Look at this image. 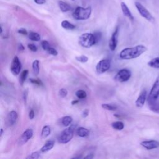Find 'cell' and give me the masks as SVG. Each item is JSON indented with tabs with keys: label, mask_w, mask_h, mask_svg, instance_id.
I'll return each instance as SVG.
<instances>
[{
	"label": "cell",
	"mask_w": 159,
	"mask_h": 159,
	"mask_svg": "<svg viewBox=\"0 0 159 159\" xmlns=\"http://www.w3.org/2000/svg\"><path fill=\"white\" fill-rule=\"evenodd\" d=\"M93 157H94L93 154V153H90V154H88L87 156H86L84 157V158H89V159H91V158H93Z\"/></svg>",
	"instance_id": "cell-43"
},
{
	"label": "cell",
	"mask_w": 159,
	"mask_h": 159,
	"mask_svg": "<svg viewBox=\"0 0 159 159\" xmlns=\"http://www.w3.org/2000/svg\"><path fill=\"white\" fill-rule=\"evenodd\" d=\"M72 1H74V0H72Z\"/></svg>",
	"instance_id": "cell-47"
},
{
	"label": "cell",
	"mask_w": 159,
	"mask_h": 159,
	"mask_svg": "<svg viewBox=\"0 0 159 159\" xmlns=\"http://www.w3.org/2000/svg\"><path fill=\"white\" fill-rule=\"evenodd\" d=\"M76 96L78 98V99H84L86 98L87 96V94L86 93L85 91L84 90H82V89H80V90H78L76 93Z\"/></svg>",
	"instance_id": "cell-29"
},
{
	"label": "cell",
	"mask_w": 159,
	"mask_h": 159,
	"mask_svg": "<svg viewBox=\"0 0 159 159\" xmlns=\"http://www.w3.org/2000/svg\"><path fill=\"white\" fill-rule=\"evenodd\" d=\"M33 135V130L32 129H26L21 135L19 138V145H23L30 140Z\"/></svg>",
	"instance_id": "cell-11"
},
{
	"label": "cell",
	"mask_w": 159,
	"mask_h": 159,
	"mask_svg": "<svg viewBox=\"0 0 159 159\" xmlns=\"http://www.w3.org/2000/svg\"><path fill=\"white\" fill-rule=\"evenodd\" d=\"M18 117V115L17 113L14 111H11L7 116L6 117V123L9 126H12L13 125Z\"/></svg>",
	"instance_id": "cell-14"
},
{
	"label": "cell",
	"mask_w": 159,
	"mask_h": 159,
	"mask_svg": "<svg viewBox=\"0 0 159 159\" xmlns=\"http://www.w3.org/2000/svg\"><path fill=\"white\" fill-rule=\"evenodd\" d=\"M51 132V129L50 127L48 125H45L42 130L41 132V137L43 139L47 138L49 135L50 134Z\"/></svg>",
	"instance_id": "cell-23"
},
{
	"label": "cell",
	"mask_w": 159,
	"mask_h": 159,
	"mask_svg": "<svg viewBox=\"0 0 159 159\" xmlns=\"http://www.w3.org/2000/svg\"><path fill=\"white\" fill-rule=\"evenodd\" d=\"M101 107L103 109L108 111H115L117 109V106L116 105H113L111 104H107V103L102 104Z\"/></svg>",
	"instance_id": "cell-28"
},
{
	"label": "cell",
	"mask_w": 159,
	"mask_h": 159,
	"mask_svg": "<svg viewBox=\"0 0 159 159\" xmlns=\"http://www.w3.org/2000/svg\"><path fill=\"white\" fill-rule=\"evenodd\" d=\"M78 102H79L78 100H73V101L71 102V104H72V105H75V104L78 103Z\"/></svg>",
	"instance_id": "cell-45"
},
{
	"label": "cell",
	"mask_w": 159,
	"mask_h": 159,
	"mask_svg": "<svg viewBox=\"0 0 159 159\" xmlns=\"http://www.w3.org/2000/svg\"><path fill=\"white\" fill-rule=\"evenodd\" d=\"M118 34H119V28L117 27L113 32L109 42V47L111 51H114L116 50L117 45V42H118Z\"/></svg>",
	"instance_id": "cell-10"
},
{
	"label": "cell",
	"mask_w": 159,
	"mask_h": 159,
	"mask_svg": "<svg viewBox=\"0 0 159 159\" xmlns=\"http://www.w3.org/2000/svg\"><path fill=\"white\" fill-rule=\"evenodd\" d=\"M147 50V48L143 45H139L133 47H127L123 49L119 54L121 59L130 60L139 57Z\"/></svg>",
	"instance_id": "cell-1"
},
{
	"label": "cell",
	"mask_w": 159,
	"mask_h": 159,
	"mask_svg": "<svg viewBox=\"0 0 159 159\" xmlns=\"http://www.w3.org/2000/svg\"><path fill=\"white\" fill-rule=\"evenodd\" d=\"M29 73V71L27 70H24V71H22L21 72V73L20 74V76H19V83L21 85H23L24 81H25L27 75Z\"/></svg>",
	"instance_id": "cell-26"
},
{
	"label": "cell",
	"mask_w": 159,
	"mask_h": 159,
	"mask_svg": "<svg viewBox=\"0 0 159 159\" xmlns=\"http://www.w3.org/2000/svg\"><path fill=\"white\" fill-rule=\"evenodd\" d=\"M159 97V77H158L153 86L150 90V92L148 96V99L151 100H157Z\"/></svg>",
	"instance_id": "cell-9"
},
{
	"label": "cell",
	"mask_w": 159,
	"mask_h": 159,
	"mask_svg": "<svg viewBox=\"0 0 159 159\" xmlns=\"http://www.w3.org/2000/svg\"><path fill=\"white\" fill-rule=\"evenodd\" d=\"M29 38L30 40H31L32 41H35V42L39 41L41 39L40 34L37 32H31L29 33Z\"/></svg>",
	"instance_id": "cell-24"
},
{
	"label": "cell",
	"mask_w": 159,
	"mask_h": 159,
	"mask_svg": "<svg viewBox=\"0 0 159 159\" xmlns=\"http://www.w3.org/2000/svg\"><path fill=\"white\" fill-rule=\"evenodd\" d=\"M47 52L49 54H50V55H53V56H57V55H58V52L57 51V50L55 49V48H53V47H51L47 50Z\"/></svg>",
	"instance_id": "cell-33"
},
{
	"label": "cell",
	"mask_w": 159,
	"mask_h": 159,
	"mask_svg": "<svg viewBox=\"0 0 159 159\" xmlns=\"http://www.w3.org/2000/svg\"><path fill=\"white\" fill-rule=\"evenodd\" d=\"M80 45L84 48H90L97 43L94 34L84 33L80 35L78 41Z\"/></svg>",
	"instance_id": "cell-3"
},
{
	"label": "cell",
	"mask_w": 159,
	"mask_h": 159,
	"mask_svg": "<svg viewBox=\"0 0 159 159\" xmlns=\"http://www.w3.org/2000/svg\"><path fill=\"white\" fill-rule=\"evenodd\" d=\"M17 32H18L19 34H20L24 35H27V32L26 29H25L24 28L19 29Z\"/></svg>",
	"instance_id": "cell-37"
},
{
	"label": "cell",
	"mask_w": 159,
	"mask_h": 159,
	"mask_svg": "<svg viewBox=\"0 0 159 159\" xmlns=\"http://www.w3.org/2000/svg\"><path fill=\"white\" fill-rule=\"evenodd\" d=\"M73 121V119L70 116H65L61 119V123L65 127L69 126Z\"/></svg>",
	"instance_id": "cell-21"
},
{
	"label": "cell",
	"mask_w": 159,
	"mask_h": 159,
	"mask_svg": "<svg viewBox=\"0 0 159 159\" xmlns=\"http://www.w3.org/2000/svg\"><path fill=\"white\" fill-rule=\"evenodd\" d=\"M21 68H22L21 62L20 61L19 58L17 56H15L13 58L12 61L11 62L10 70L14 75H17L20 73Z\"/></svg>",
	"instance_id": "cell-8"
},
{
	"label": "cell",
	"mask_w": 159,
	"mask_h": 159,
	"mask_svg": "<svg viewBox=\"0 0 159 159\" xmlns=\"http://www.w3.org/2000/svg\"><path fill=\"white\" fill-rule=\"evenodd\" d=\"M54 146V142L53 140H47L45 144L43 145V147L41 148L40 151L41 152L45 153V152H47L48 151L50 150Z\"/></svg>",
	"instance_id": "cell-17"
},
{
	"label": "cell",
	"mask_w": 159,
	"mask_h": 159,
	"mask_svg": "<svg viewBox=\"0 0 159 159\" xmlns=\"http://www.w3.org/2000/svg\"><path fill=\"white\" fill-rule=\"evenodd\" d=\"M61 25L63 29H68V30H73V29H75V25H73V24H71V22H70L69 21L66 20H64L61 22Z\"/></svg>",
	"instance_id": "cell-20"
},
{
	"label": "cell",
	"mask_w": 159,
	"mask_h": 159,
	"mask_svg": "<svg viewBox=\"0 0 159 159\" xmlns=\"http://www.w3.org/2000/svg\"><path fill=\"white\" fill-rule=\"evenodd\" d=\"M147 100L150 109L153 112L159 114V102L157 101V99L151 100L147 99Z\"/></svg>",
	"instance_id": "cell-15"
},
{
	"label": "cell",
	"mask_w": 159,
	"mask_h": 159,
	"mask_svg": "<svg viewBox=\"0 0 159 159\" xmlns=\"http://www.w3.org/2000/svg\"><path fill=\"white\" fill-rule=\"evenodd\" d=\"M27 90H25L24 92V99L25 102H26V100H27Z\"/></svg>",
	"instance_id": "cell-42"
},
{
	"label": "cell",
	"mask_w": 159,
	"mask_h": 159,
	"mask_svg": "<svg viewBox=\"0 0 159 159\" xmlns=\"http://www.w3.org/2000/svg\"><path fill=\"white\" fill-rule=\"evenodd\" d=\"M35 117V113L33 109H31L29 113V117L30 119H33Z\"/></svg>",
	"instance_id": "cell-39"
},
{
	"label": "cell",
	"mask_w": 159,
	"mask_h": 159,
	"mask_svg": "<svg viewBox=\"0 0 159 159\" xmlns=\"http://www.w3.org/2000/svg\"><path fill=\"white\" fill-rule=\"evenodd\" d=\"M75 59L78 61L81 62V63H86L88 61V58L86 55H80V56H76L75 57Z\"/></svg>",
	"instance_id": "cell-30"
},
{
	"label": "cell",
	"mask_w": 159,
	"mask_h": 159,
	"mask_svg": "<svg viewBox=\"0 0 159 159\" xmlns=\"http://www.w3.org/2000/svg\"><path fill=\"white\" fill-rule=\"evenodd\" d=\"M131 77V71L126 68L121 69L119 70L116 76H114V80L119 82H125L128 81Z\"/></svg>",
	"instance_id": "cell-6"
},
{
	"label": "cell",
	"mask_w": 159,
	"mask_h": 159,
	"mask_svg": "<svg viewBox=\"0 0 159 159\" xmlns=\"http://www.w3.org/2000/svg\"><path fill=\"white\" fill-rule=\"evenodd\" d=\"M32 70L35 75H38L40 71L39 68V61L38 60H35L32 63Z\"/></svg>",
	"instance_id": "cell-25"
},
{
	"label": "cell",
	"mask_w": 159,
	"mask_h": 159,
	"mask_svg": "<svg viewBox=\"0 0 159 159\" xmlns=\"http://www.w3.org/2000/svg\"><path fill=\"white\" fill-rule=\"evenodd\" d=\"M19 50H24V47L22 43H20L19 45Z\"/></svg>",
	"instance_id": "cell-44"
},
{
	"label": "cell",
	"mask_w": 159,
	"mask_h": 159,
	"mask_svg": "<svg viewBox=\"0 0 159 159\" xmlns=\"http://www.w3.org/2000/svg\"><path fill=\"white\" fill-rule=\"evenodd\" d=\"M58 6H59V7H60V10L63 12H68L71 9L70 5L67 4L65 2L62 1H58Z\"/></svg>",
	"instance_id": "cell-19"
},
{
	"label": "cell",
	"mask_w": 159,
	"mask_h": 159,
	"mask_svg": "<svg viewBox=\"0 0 159 159\" xmlns=\"http://www.w3.org/2000/svg\"><path fill=\"white\" fill-rule=\"evenodd\" d=\"M111 66V61L108 59L100 60L96 65V70L98 74H102L107 71Z\"/></svg>",
	"instance_id": "cell-7"
},
{
	"label": "cell",
	"mask_w": 159,
	"mask_h": 159,
	"mask_svg": "<svg viewBox=\"0 0 159 159\" xmlns=\"http://www.w3.org/2000/svg\"><path fill=\"white\" fill-rule=\"evenodd\" d=\"M94 36L96 37V42L97 43L99 42V40H100L101 38V32H95L94 34Z\"/></svg>",
	"instance_id": "cell-38"
},
{
	"label": "cell",
	"mask_w": 159,
	"mask_h": 159,
	"mask_svg": "<svg viewBox=\"0 0 159 159\" xmlns=\"http://www.w3.org/2000/svg\"><path fill=\"white\" fill-rule=\"evenodd\" d=\"M91 7H83L78 6L76 7L73 12V17L75 19L78 20H83L89 19L91 14Z\"/></svg>",
	"instance_id": "cell-2"
},
{
	"label": "cell",
	"mask_w": 159,
	"mask_h": 159,
	"mask_svg": "<svg viewBox=\"0 0 159 159\" xmlns=\"http://www.w3.org/2000/svg\"><path fill=\"white\" fill-rule=\"evenodd\" d=\"M135 6L139 12V14L146 20H147L149 22H153L155 20V19L153 16L150 14V12L140 2H135Z\"/></svg>",
	"instance_id": "cell-5"
},
{
	"label": "cell",
	"mask_w": 159,
	"mask_h": 159,
	"mask_svg": "<svg viewBox=\"0 0 159 159\" xmlns=\"http://www.w3.org/2000/svg\"><path fill=\"white\" fill-rule=\"evenodd\" d=\"M27 47L32 52H37V47L33 43H29L27 45Z\"/></svg>",
	"instance_id": "cell-36"
},
{
	"label": "cell",
	"mask_w": 159,
	"mask_h": 159,
	"mask_svg": "<svg viewBox=\"0 0 159 159\" xmlns=\"http://www.w3.org/2000/svg\"><path fill=\"white\" fill-rule=\"evenodd\" d=\"M88 114H89V110H88V109H84V110L83 111V112H82V116H83V117H87V116H88Z\"/></svg>",
	"instance_id": "cell-40"
},
{
	"label": "cell",
	"mask_w": 159,
	"mask_h": 159,
	"mask_svg": "<svg viewBox=\"0 0 159 159\" xmlns=\"http://www.w3.org/2000/svg\"><path fill=\"white\" fill-rule=\"evenodd\" d=\"M120 6H121V9L122 11L123 14L126 16L127 17L129 18L130 20H134V17L130 11V9H129L128 6L126 5V4L124 2H122L120 4Z\"/></svg>",
	"instance_id": "cell-16"
},
{
	"label": "cell",
	"mask_w": 159,
	"mask_h": 159,
	"mask_svg": "<svg viewBox=\"0 0 159 159\" xmlns=\"http://www.w3.org/2000/svg\"><path fill=\"white\" fill-rule=\"evenodd\" d=\"M140 145L147 150H152L159 147V142L154 140H145L142 141Z\"/></svg>",
	"instance_id": "cell-12"
},
{
	"label": "cell",
	"mask_w": 159,
	"mask_h": 159,
	"mask_svg": "<svg viewBox=\"0 0 159 159\" xmlns=\"http://www.w3.org/2000/svg\"><path fill=\"white\" fill-rule=\"evenodd\" d=\"M76 134L81 137H86L89 135V131L86 128L80 127L76 129Z\"/></svg>",
	"instance_id": "cell-18"
},
{
	"label": "cell",
	"mask_w": 159,
	"mask_h": 159,
	"mask_svg": "<svg viewBox=\"0 0 159 159\" xmlns=\"http://www.w3.org/2000/svg\"><path fill=\"white\" fill-rule=\"evenodd\" d=\"M2 132H3V129H1V133H0L1 136H2Z\"/></svg>",
	"instance_id": "cell-46"
},
{
	"label": "cell",
	"mask_w": 159,
	"mask_h": 159,
	"mask_svg": "<svg viewBox=\"0 0 159 159\" xmlns=\"http://www.w3.org/2000/svg\"><path fill=\"white\" fill-rule=\"evenodd\" d=\"M147 91L145 89L140 93L135 101V105L137 107H142L144 105L147 99Z\"/></svg>",
	"instance_id": "cell-13"
},
{
	"label": "cell",
	"mask_w": 159,
	"mask_h": 159,
	"mask_svg": "<svg viewBox=\"0 0 159 159\" xmlns=\"http://www.w3.org/2000/svg\"><path fill=\"white\" fill-rule=\"evenodd\" d=\"M41 46L42 48L45 51H47L50 47L49 43L46 40H43L41 42Z\"/></svg>",
	"instance_id": "cell-32"
},
{
	"label": "cell",
	"mask_w": 159,
	"mask_h": 159,
	"mask_svg": "<svg viewBox=\"0 0 159 159\" xmlns=\"http://www.w3.org/2000/svg\"><path fill=\"white\" fill-rule=\"evenodd\" d=\"M68 94V91L65 88H61L59 91V95L61 98H65Z\"/></svg>",
	"instance_id": "cell-34"
},
{
	"label": "cell",
	"mask_w": 159,
	"mask_h": 159,
	"mask_svg": "<svg viewBox=\"0 0 159 159\" xmlns=\"http://www.w3.org/2000/svg\"><path fill=\"white\" fill-rule=\"evenodd\" d=\"M112 127L117 130H121L124 129V124L121 121H116L112 123Z\"/></svg>",
	"instance_id": "cell-27"
},
{
	"label": "cell",
	"mask_w": 159,
	"mask_h": 159,
	"mask_svg": "<svg viewBox=\"0 0 159 159\" xmlns=\"http://www.w3.org/2000/svg\"><path fill=\"white\" fill-rule=\"evenodd\" d=\"M148 65L153 68H159V57L152 59L148 62Z\"/></svg>",
	"instance_id": "cell-22"
},
{
	"label": "cell",
	"mask_w": 159,
	"mask_h": 159,
	"mask_svg": "<svg viewBox=\"0 0 159 159\" xmlns=\"http://www.w3.org/2000/svg\"><path fill=\"white\" fill-rule=\"evenodd\" d=\"M34 1L37 4H43L45 2V0H34Z\"/></svg>",
	"instance_id": "cell-41"
},
{
	"label": "cell",
	"mask_w": 159,
	"mask_h": 159,
	"mask_svg": "<svg viewBox=\"0 0 159 159\" xmlns=\"http://www.w3.org/2000/svg\"><path fill=\"white\" fill-rule=\"evenodd\" d=\"M40 157V153L39 152H32V153H30V155H29L27 158L29 159H37L39 158Z\"/></svg>",
	"instance_id": "cell-31"
},
{
	"label": "cell",
	"mask_w": 159,
	"mask_h": 159,
	"mask_svg": "<svg viewBox=\"0 0 159 159\" xmlns=\"http://www.w3.org/2000/svg\"><path fill=\"white\" fill-rule=\"evenodd\" d=\"M29 81L33 84H37L39 86H40V85H42V81L39 80V79H33V78H30L29 79Z\"/></svg>",
	"instance_id": "cell-35"
},
{
	"label": "cell",
	"mask_w": 159,
	"mask_h": 159,
	"mask_svg": "<svg viewBox=\"0 0 159 159\" xmlns=\"http://www.w3.org/2000/svg\"><path fill=\"white\" fill-rule=\"evenodd\" d=\"M74 129L71 125L63 130L58 137V142L60 143H66L70 142L73 137Z\"/></svg>",
	"instance_id": "cell-4"
}]
</instances>
